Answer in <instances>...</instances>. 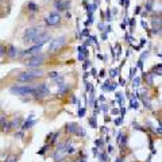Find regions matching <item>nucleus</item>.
<instances>
[{
  "label": "nucleus",
  "mask_w": 162,
  "mask_h": 162,
  "mask_svg": "<svg viewBox=\"0 0 162 162\" xmlns=\"http://www.w3.org/2000/svg\"><path fill=\"white\" fill-rule=\"evenodd\" d=\"M43 76V72L42 70H38V69H30V70H26V72H22L16 77V80L19 83H31L37 79V77H40Z\"/></svg>",
  "instance_id": "f257e3e1"
},
{
  "label": "nucleus",
  "mask_w": 162,
  "mask_h": 162,
  "mask_svg": "<svg viewBox=\"0 0 162 162\" xmlns=\"http://www.w3.org/2000/svg\"><path fill=\"white\" fill-rule=\"evenodd\" d=\"M33 91H34V87H30V85H14L10 88V92L12 94H19V96H33Z\"/></svg>",
  "instance_id": "f03ea898"
},
{
  "label": "nucleus",
  "mask_w": 162,
  "mask_h": 162,
  "mask_svg": "<svg viewBox=\"0 0 162 162\" xmlns=\"http://www.w3.org/2000/svg\"><path fill=\"white\" fill-rule=\"evenodd\" d=\"M43 61H45V57L42 56V54H35V56H31L29 60L26 61V66H29L30 69H35V68L40 66L43 64Z\"/></svg>",
  "instance_id": "7ed1b4c3"
},
{
  "label": "nucleus",
  "mask_w": 162,
  "mask_h": 162,
  "mask_svg": "<svg viewBox=\"0 0 162 162\" xmlns=\"http://www.w3.org/2000/svg\"><path fill=\"white\" fill-rule=\"evenodd\" d=\"M40 34V29L39 27H30L25 31V35H23V40L25 42H34L35 38Z\"/></svg>",
  "instance_id": "20e7f679"
},
{
  "label": "nucleus",
  "mask_w": 162,
  "mask_h": 162,
  "mask_svg": "<svg viewBox=\"0 0 162 162\" xmlns=\"http://www.w3.org/2000/svg\"><path fill=\"white\" fill-rule=\"evenodd\" d=\"M50 93V89L46 84H40L38 87H34V91H33V97L35 99H40V97H45Z\"/></svg>",
  "instance_id": "39448f33"
},
{
  "label": "nucleus",
  "mask_w": 162,
  "mask_h": 162,
  "mask_svg": "<svg viewBox=\"0 0 162 162\" xmlns=\"http://www.w3.org/2000/svg\"><path fill=\"white\" fill-rule=\"evenodd\" d=\"M65 42H66L65 37H58V38L53 39L52 43H50V46H49V52H56V50H58L60 47H62L65 45Z\"/></svg>",
  "instance_id": "423d86ee"
},
{
  "label": "nucleus",
  "mask_w": 162,
  "mask_h": 162,
  "mask_svg": "<svg viewBox=\"0 0 162 162\" xmlns=\"http://www.w3.org/2000/svg\"><path fill=\"white\" fill-rule=\"evenodd\" d=\"M60 20H61V15L58 12H52V14H49V16L45 19V22H46V25L47 26H57V25H60Z\"/></svg>",
  "instance_id": "0eeeda50"
},
{
  "label": "nucleus",
  "mask_w": 162,
  "mask_h": 162,
  "mask_svg": "<svg viewBox=\"0 0 162 162\" xmlns=\"http://www.w3.org/2000/svg\"><path fill=\"white\" fill-rule=\"evenodd\" d=\"M50 39V34H47V33H40L38 37L35 38V40H34V45H39V46H43L45 43L47 42V40Z\"/></svg>",
  "instance_id": "6e6552de"
},
{
  "label": "nucleus",
  "mask_w": 162,
  "mask_h": 162,
  "mask_svg": "<svg viewBox=\"0 0 162 162\" xmlns=\"http://www.w3.org/2000/svg\"><path fill=\"white\" fill-rule=\"evenodd\" d=\"M64 154H65V151H64V150H56V151H54V154H53V160H54V161L62 160Z\"/></svg>",
  "instance_id": "1a4fd4ad"
},
{
  "label": "nucleus",
  "mask_w": 162,
  "mask_h": 162,
  "mask_svg": "<svg viewBox=\"0 0 162 162\" xmlns=\"http://www.w3.org/2000/svg\"><path fill=\"white\" fill-rule=\"evenodd\" d=\"M7 54H8L11 58H14V57H16V54H18V49H16L14 45H11L8 47V50H7Z\"/></svg>",
  "instance_id": "9d476101"
},
{
  "label": "nucleus",
  "mask_w": 162,
  "mask_h": 162,
  "mask_svg": "<svg viewBox=\"0 0 162 162\" xmlns=\"http://www.w3.org/2000/svg\"><path fill=\"white\" fill-rule=\"evenodd\" d=\"M79 126H77V123H70V124H66V130L68 133H76Z\"/></svg>",
  "instance_id": "9b49d317"
},
{
  "label": "nucleus",
  "mask_w": 162,
  "mask_h": 162,
  "mask_svg": "<svg viewBox=\"0 0 162 162\" xmlns=\"http://www.w3.org/2000/svg\"><path fill=\"white\" fill-rule=\"evenodd\" d=\"M34 124H35V120L34 119H29V120H26L25 123H23V126H22V128L23 130H27V128H30V127H33Z\"/></svg>",
  "instance_id": "f8f14e48"
},
{
  "label": "nucleus",
  "mask_w": 162,
  "mask_h": 162,
  "mask_svg": "<svg viewBox=\"0 0 162 162\" xmlns=\"http://www.w3.org/2000/svg\"><path fill=\"white\" fill-rule=\"evenodd\" d=\"M56 7H57V10H60V11H64V10H65L66 7H68V3H65V4H64L62 2H57L56 3Z\"/></svg>",
  "instance_id": "ddd939ff"
},
{
  "label": "nucleus",
  "mask_w": 162,
  "mask_h": 162,
  "mask_svg": "<svg viewBox=\"0 0 162 162\" xmlns=\"http://www.w3.org/2000/svg\"><path fill=\"white\" fill-rule=\"evenodd\" d=\"M7 123V119H6V115L3 112H0V128H2L4 124Z\"/></svg>",
  "instance_id": "4468645a"
},
{
  "label": "nucleus",
  "mask_w": 162,
  "mask_h": 162,
  "mask_svg": "<svg viewBox=\"0 0 162 162\" xmlns=\"http://www.w3.org/2000/svg\"><path fill=\"white\" fill-rule=\"evenodd\" d=\"M27 7H29V10H30L31 12H34V11H38V6H35L34 3H30V4L27 6Z\"/></svg>",
  "instance_id": "2eb2a0df"
},
{
  "label": "nucleus",
  "mask_w": 162,
  "mask_h": 162,
  "mask_svg": "<svg viewBox=\"0 0 162 162\" xmlns=\"http://www.w3.org/2000/svg\"><path fill=\"white\" fill-rule=\"evenodd\" d=\"M89 124L92 126L93 128H96L97 127V123H96V118H91L89 119Z\"/></svg>",
  "instance_id": "dca6fc26"
},
{
  "label": "nucleus",
  "mask_w": 162,
  "mask_h": 162,
  "mask_svg": "<svg viewBox=\"0 0 162 162\" xmlns=\"http://www.w3.org/2000/svg\"><path fill=\"white\" fill-rule=\"evenodd\" d=\"M49 76H50V79L56 80V79H58V77H60V73H57V72H52V73H49Z\"/></svg>",
  "instance_id": "f3484780"
},
{
  "label": "nucleus",
  "mask_w": 162,
  "mask_h": 162,
  "mask_svg": "<svg viewBox=\"0 0 162 162\" xmlns=\"http://www.w3.org/2000/svg\"><path fill=\"white\" fill-rule=\"evenodd\" d=\"M68 88H69L68 85H62V87H61V89H58V93H60V94H64V93H65L66 91H68Z\"/></svg>",
  "instance_id": "a211bd4d"
},
{
  "label": "nucleus",
  "mask_w": 162,
  "mask_h": 162,
  "mask_svg": "<svg viewBox=\"0 0 162 162\" xmlns=\"http://www.w3.org/2000/svg\"><path fill=\"white\" fill-rule=\"evenodd\" d=\"M77 131H79V134L80 137H85V130H84V128H77Z\"/></svg>",
  "instance_id": "6ab92c4d"
},
{
  "label": "nucleus",
  "mask_w": 162,
  "mask_h": 162,
  "mask_svg": "<svg viewBox=\"0 0 162 162\" xmlns=\"http://www.w3.org/2000/svg\"><path fill=\"white\" fill-rule=\"evenodd\" d=\"M116 87H118V84H116V83H114L112 85H108V87H107V89H108V91H114V89H116Z\"/></svg>",
  "instance_id": "aec40b11"
},
{
  "label": "nucleus",
  "mask_w": 162,
  "mask_h": 162,
  "mask_svg": "<svg viewBox=\"0 0 162 162\" xmlns=\"http://www.w3.org/2000/svg\"><path fill=\"white\" fill-rule=\"evenodd\" d=\"M118 72H119V70H118V69H112V70H111V72H110V76H111V77H116Z\"/></svg>",
  "instance_id": "412c9836"
},
{
  "label": "nucleus",
  "mask_w": 162,
  "mask_h": 162,
  "mask_svg": "<svg viewBox=\"0 0 162 162\" xmlns=\"http://www.w3.org/2000/svg\"><path fill=\"white\" fill-rule=\"evenodd\" d=\"M139 84H141V80L139 79H135L134 83H133V85H134V88H138V87H139Z\"/></svg>",
  "instance_id": "4be33fe9"
},
{
  "label": "nucleus",
  "mask_w": 162,
  "mask_h": 162,
  "mask_svg": "<svg viewBox=\"0 0 162 162\" xmlns=\"http://www.w3.org/2000/svg\"><path fill=\"white\" fill-rule=\"evenodd\" d=\"M58 137H60V133L54 134V137H53V139H52V143H57V139H58Z\"/></svg>",
  "instance_id": "5701e85b"
},
{
  "label": "nucleus",
  "mask_w": 162,
  "mask_h": 162,
  "mask_svg": "<svg viewBox=\"0 0 162 162\" xmlns=\"http://www.w3.org/2000/svg\"><path fill=\"white\" fill-rule=\"evenodd\" d=\"M84 115H85V108H80V111H79V116H80V118H83Z\"/></svg>",
  "instance_id": "b1692460"
},
{
  "label": "nucleus",
  "mask_w": 162,
  "mask_h": 162,
  "mask_svg": "<svg viewBox=\"0 0 162 162\" xmlns=\"http://www.w3.org/2000/svg\"><path fill=\"white\" fill-rule=\"evenodd\" d=\"M154 72H157L158 76H161V64L160 65H157V68H154Z\"/></svg>",
  "instance_id": "393cba45"
},
{
  "label": "nucleus",
  "mask_w": 162,
  "mask_h": 162,
  "mask_svg": "<svg viewBox=\"0 0 162 162\" xmlns=\"http://www.w3.org/2000/svg\"><path fill=\"white\" fill-rule=\"evenodd\" d=\"M47 150V146H45V147H42V148H40V150L38 151V154H40V155H43V154H45V151Z\"/></svg>",
  "instance_id": "a878e982"
},
{
  "label": "nucleus",
  "mask_w": 162,
  "mask_h": 162,
  "mask_svg": "<svg viewBox=\"0 0 162 162\" xmlns=\"http://www.w3.org/2000/svg\"><path fill=\"white\" fill-rule=\"evenodd\" d=\"M100 161H101V162H106V161H107V155H106V154H101V155H100Z\"/></svg>",
  "instance_id": "bb28decb"
},
{
  "label": "nucleus",
  "mask_w": 162,
  "mask_h": 162,
  "mask_svg": "<svg viewBox=\"0 0 162 162\" xmlns=\"http://www.w3.org/2000/svg\"><path fill=\"white\" fill-rule=\"evenodd\" d=\"M115 124H116V126H120L122 124V118H118V119L115 120Z\"/></svg>",
  "instance_id": "cd10ccee"
},
{
  "label": "nucleus",
  "mask_w": 162,
  "mask_h": 162,
  "mask_svg": "<svg viewBox=\"0 0 162 162\" xmlns=\"http://www.w3.org/2000/svg\"><path fill=\"white\" fill-rule=\"evenodd\" d=\"M101 145H103V141H101V139H97V141H96V146H97V147H100Z\"/></svg>",
  "instance_id": "c85d7f7f"
},
{
  "label": "nucleus",
  "mask_w": 162,
  "mask_h": 162,
  "mask_svg": "<svg viewBox=\"0 0 162 162\" xmlns=\"http://www.w3.org/2000/svg\"><path fill=\"white\" fill-rule=\"evenodd\" d=\"M131 106H133L135 110H137V108H138V103H137V101H133V103H131Z\"/></svg>",
  "instance_id": "c756f323"
},
{
  "label": "nucleus",
  "mask_w": 162,
  "mask_h": 162,
  "mask_svg": "<svg viewBox=\"0 0 162 162\" xmlns=\"http://www.w3.org/2000/svg\"><path fill=\"white\" fill-rule=\"evenodd\" d=\"M74 162H87V161H85V160H84V158H81V157H80V158H79V160H76V161H74Z\"/></svg>",
  "instance_id": "7c9ffc66"
},
{
  "label": "nucleus",
  "mask_w": 162,
  "mask_h": 162,
  "mask_svg": "<svg viewBox=\"0 0 162 162\" xmlns=\"http://www.w3.org/2000/svg\"><path fill=\"white\" fill-rule=\"evenodd\" d=\"M88 66H89V61H87V62L84 64V69H88Z\"/></svg>",
  "instance_id": "2f4dec72"
},
{
  "label": "nucleus",
  "mask_w": 162,
  "mask_h": 162,
  "mask_svg": "<svg viewBox=\"0 0 162 162\" xmlns=\"http://www.w3.org/2000/svg\"><path fill=\"white\" fill-rule=\"evenodd\" d=\"M99 100H100V101H103V103H104V101H106V97H104L103 94H101V96L99 97Z\"/></svg>",
  "instance_id": "473e14b6"
},
{
  "label": "nucleus",
  "mask_w": 162,
  "mask_h": 162,
  "mask_svg": "<svg viewBox=\"0 0 162 162\" xmlns=\"http://www.w3.org/2000/svg\"><path fill=\"white\" fill-rule=\"evenodd\" d=\"M114 151V147L112 146H108V153H112Z\"/></svg>",
  "instance_id": "72a5a7b5"
},
{
  "label": "nucleus",
  "mask_w": 162,
  "mask_h": 162,
  "mask_svg": "<svg viewBox=\"0 0 162 162\" xmlns=\"http://www.w3.org/2000/svg\"><path fill=\"white\" fill-rule=\"evenodd\" d=\"M83 35H84V37H88V30H87V29L83 31Z\"/></svg>",
  "instance_id": "f704fd0d"
},
{
  "label": "nucleus",
  "mask_w": 162,
  "mask_h": 162,
  "mask_svg": "<svg viewBox=\"0 0 162 162\" xmlns=\"http://www.w3.org/2000/svg\"><path fill=\"white\" fill-rule=\"evenodd\" d=\"M93 155H97V147L93 148Z\"/></svg>",
  "instance_id": "c9c22d12"
},
{
  "label": "nucleus",
  "mask_w": 162,
  "mask_h": 162,
  "mask_svg": "<svg viewBox=\"0 0 162 162\" xmlns=\"http://www.w3.org/2000/svg\"><path fill=\"white\" fill-rule=\"evenodd\" d=\"M101 110H103L104 112H106V111H107V106H101Z\"/></svg>",
  "instance_id": "e433bc0d"
},
{
  "label": "nucleus",
  "mask_w": 162,
  "mask_h": 162,
  "mask_svg": "<svg viewBox=\"0 0 162 162\" xmlns=\"http://www.w3.org/2000/svg\"><path fill=\"white\" fill-rule=\"evenodd\" d=\"M116 162H122V158H118V160H116Z\"/></svg>",
  "instance_id": "4c0bfd02"
}]
</instances>
